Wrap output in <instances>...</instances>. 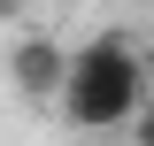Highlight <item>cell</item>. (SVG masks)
Listing matches in <instances>:
<instances>
[{
  "label": "cell",
  "instance_id": "6da1fadb",
  "mask_svg": "<svg viewBox=\"0 0 154 146\" xmlns=\"http://www.w3.org/2000/svg\"><path fill=\"white\" fill-rule=\"evenodd\" d=\"M146 108V62L123 31H100L69 54V85H62V115L77 131H131Z\"/></svg>",
  "mask_w": 154,
  "mask_h": 146
},
{
  "label": "cell",
  "instance_id": "7a4b0ae2",
  "mask_svg": "<svg viewBox=\"0 0 154 146\" xmlns=\"http://www.w3.org/2000/svg\"><path fill=\"white\" fill-rule=\"evenodd\" d=\"M8 77H16V92L31 100V108H62V85H69V54H62V38L23 31L16 54H8Z\"/></svg>",
  "mask_w": 154,
  "mask_h": 146
},
{
  "label": "cell",
  "instance_id": "3957f363",
  "mask_svg": "<svg viewBox=\"0 0 154 146\" xmlns=\"http://www.w3.org/2000/svg\"><path fill=\"white\" fill-rule=\"evenodd\" d=\"M131 146H154V108H139V123H131Z\"/></svg>",
  "mask_w": 154,
  "mask_h": 146
}]
</instances>
